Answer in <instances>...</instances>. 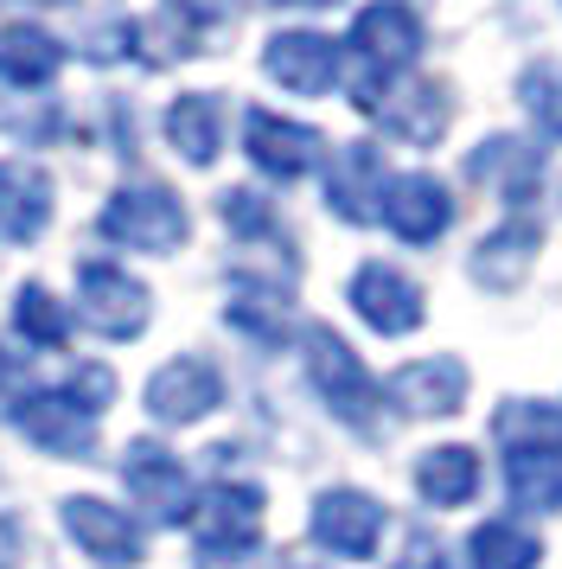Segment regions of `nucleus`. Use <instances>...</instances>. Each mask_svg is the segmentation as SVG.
<instances>
[{
	"label": "nucleus",
	"instance_id": "1",
	"mask_svg": "<svg viewBox=\"0 0 562 569\" xmlns=\"http://www.w3.org/2000/svg\"><path fill=\"white\" fill-rule=\"evenodd\" d=\"M307 378H313V390L327 397V410L345 429H358V436H378L383 429L378 385H371V371L358 365V352L332 327H307Z\"/></svg>",
	"mask_w": 562,
	"mask_h": 569
},
{
	"label": "nucleus",
	"instance_id": "2",
	"mask_svg": "<svg viewBox=\"0 0 562 569\" xmlns=\"http://www.w3.org/2000/svg\"><path fill=\"white\" fill-rule=\"evenodd\" d=\"M352 52L364 58V78H358L352 103H364V97H378L383 83H397L415 64V52H422V20L409 13L403 0H371L352 20Z\"/></svg>",
	"mask_w": 562,
	"mask_h": 569
},
{
	"label": "nucleus",
	"instance_id": "3",
	"mask_svg": "<svg viewBox=\"0 0 562 569\" xmlns=\"http://www.w3.org/2000/svg\"><path fill=\"white\" fill-rule=\"evenodd\" d=\"M97 231L109 243H128V250H179L192 218L173 199V186H122L109 206H102Z\"/></svg>",
	"mask_w": 562,
	"mask_h": 569
},
{
	"label": "nucleus",
	"instance_id": "4",
	"mask_svg": "<svg viewBox=\"0 0 562 569\" xmlns=\"http://www.w3.org/2000/svg\"><path fill=\"white\" fill-rule=\"evenodd\" d=\"M358 109H364L383 134L415 141V148L441 141L448 122H454V97H448V83H434V78H397V83H383L378 97H364Z\"/></svg>",
	"mask_w": 562,
	"mask_h": 569
},
{
	"label": "nucleus",
	"instance_id": "5",
	"mask_svg": "<svg viewBox=\"0 0 562 569\" xmlns=\"http://www.w3.org/2000/svg\"><path fill=\"white\" fill-rule=\"evenodd\" d=\"M192 531H199L204 563H218V557H250L255 538H262V487L218 480V487L192 506Z\"/></svg>",
	"mask_w": 562,
	"mask_h": 569
},
{
	"label": "nucleus",
	"instance_id": "6",
	"mask_svg": "<svg viewBox=\"0 0 562 569\" xmlns=\"http://www.w3.org/2000/svg\"><path fill=\"white\" fill-rule=\"evenodd\" d=\"M307 531H313V543L320 550H332V557H371L383 538V506L371 499V492H352V487H332L313 499V518H307Z\"/></svg>",
	"mask_w": 562,
	"mask_h": 569
},
{
	"label": "nucleus",
	"instance_id": "7",
	"mask_svg": "<svg viewBox=\"0 0 562 569\" xmlns=\"http://www.w3.org/2000/svg\"><path fill=\"white\" fill-rule=\"evenodd\" d=\"M13 422H20L26 441H39L46 455H64V461L90 455V441H97V416L83 410L71 390H32V397H20Z\"/></svg>",
	"mask_w": 562,
	"mask_h": 569
},
{
	"label": "nucleus",
	"instance_id": "8",
	"mask_svg": "<svg viewBox=\"0 0 562 569\" xmlns=\"http://www.w3.org/2000/svg\"><path fill=\"white\" fill-rule=\"evenodd\" d=\"M77 288H83V320L109 339H134L148 327V288L122 276L116 262H83L77 269Z\"/></svg>",
	"mask_w": 562,
	"mask_h": 569
},
{
	"label": "nucleus",
	"instance_id": "9",
	"mask_svg": "<svg viewBox=\"0 0 562 569\" xmlns=\"http://www.w3.org/2000/svg\"><path fill=\"white\" fill-rule=\"evenodd\" d=\"M224 403V378L211 359H173L148 378V410L153 422H199Z\"/></svg>",
	"mask_w": 562,
	"mask_h": 569
},
{
	"label": "nucleus",
	"instance_id": "10",
	"mask_svg": "<svg viewBox=\"0 0 562 569\" xmlns=\"http://www.w3.org/2000/svg\"><path fill=\"white\" fill-rule=\"evenodd\" d=\"M243 148H250V160L269 180H301V173H313V160H320V134L301 129V122H288V116L250 109L243 116Z\"/></svg>",
	"mask_w": 562,
	"mask_h": 569
},
{
	"label": "nucleus",
	"instance_id": "11",
	"mask_svg": "<svg viewBox=\"0 0 562 569\" xmlns=\"http://www.w3.org/2000/svg\"><path fill=\"white\" fill-rule=\"evenodd\" d=\"M122 473H128V487H134V499H141L160 525H185V518H192V473H185L167 448L134 441L128 461H122Z\"/></svg>",
	"mask_w": 562,
	"mask_h": 569
},
{
	"label": "nucleus",
	"instance_id": "12",
	"mask_svg": "<svg viewBox=\"0 0 562 569\" xmlns=\"http://www.w3.org/2000/svg\"><path fill=\"white\" fill-rule=\"evenodd\" d=\"M262 64L294 97H327L332 83H339V46H332L327 32H275Z\"/></svg>",
	"mask_w": 562,
	"mask_h": 569
},
{
	"label": "nucleus",
	"instance_id": "13",
	"mask_svg": "<svg viewBox=\"0 0 562 569\" xmlns=\"http://www.w3.org/2000/svg\"><path fill=\"white\" fill-rule=\"evenodd\" d=\"M352 308L364 313V327L397 339L409 327H422V288L409 282L403 269H390V262H364L352 276Z\"/></svg>",
	"mask_w": 562,
	"mask_h": 569
},
{
	"label": "nucleus",
	"instance_id": "14",
	"mask_svg": "<svg viewBox=\"0 0 562 569\" xmlns=\"http://www.w3.org/2000/svg\"><path fill=\"white\" fill-rule=\"evenodd\" d=\"M64 525H71V538L109 569H128L141 563V531H134V518L122 506H109V499H90V492H77L64 499Z\"/></svg>",
	"mask_w": 562,
	"mask_h": 569
},
{
	"label": "nucleus",
	"instance_id": "15",
	"mask_svg": "<svg viewBox=\"0 0 562 569\" xmlns=\"http://www.w3.org/2000/svg\"><path fill=\"white\" fill-rule=\"evenodd\" d=\"M327 199L332 211L345 218V224H371V218H383V199H390V173H383V154L378 148H345V154L332 160L327 173Z\"/></svg>",
	"mask_w": 562,
	"mask_h": 569
},
{
	"label": "nucleus",
	"instance_id": "16",
	"mask_svg": "<svg viewBox=\"0 0 562 569\" xmlns=\"http://www.w3.org/2000/svg\"><path fill=\"white\" fill-rule=\"evenodd\" d=\"M383 224L403 237V243H434V237L454 224V199L434 173H409V180H390V199H383Z\"/></svg>",
	"mask_w": 562,
	"mask_h": 569
},
{
	"label": "nucleus",
	"instance_id": "17",
	"mask_svg": "<svg viewBox=\"0 0 562 569\" xmlns=\"http://www.w3.org/2000/svg\"><path fill=\"white\" fill-rule=\"evenodd\" d=\"M390 397H397V410H409V416H454L460 403H466V365L448 359V352L415 359L390 378Z\"/></svg>",
	"mask_w": 562,
	"mask_h": 569
},
{
	"label": "nucleus",
	"instance_id": "18",
	"mask_svg": "<svg viewBox=\"0 0 562 569\" xmlns=\"http://www.w3.org/2000/svg\"><path fill=\"white\" fill-rule=\"evenodd\" d=\"M51 224V180L32 160H0V237L32 243Z\"/></svg>",
	"mask_w": 562,
	"mask_h": 569
},
{
	"label": "nucleus",
	"instance_id": "19",
	"mask_svg": "<svg viewBox=\"0 0 562 569\" xmlns=\"http://www.w3.org/2000/svg\"><path fill=\"white\" fill-rule=\"evenodd\" d=\"M466 180L499 186L511 206H524V199H536V180H543V148H531V141H511V134H492L480 154L466 160Z\"/></svg>",
	"mask_w": 562,
	"mask_h": 569
},
{
	"label": "nucleus",
	"instance_id": "20",
	"mask_svg": "<svg viewBox=\"0 0 562 569\" xmlns=\"http://www.w3.org/2000/svg\"><path fill=\"white\" fill-rule=\"evenodd\" d=\"M160 7H167V20L141 32V39H160L153 64H167V58H179V52H199V46H211V39L230 27V13H237L230 0H160Z\"/></svg>",
	"mask_w": 562,
	"mask_h": 569
},
{
	"label": "nucleus",
	"instance_id": "21",
	"mask_svg": "<svg viewBox=\"0 0 562 569\" xmlns=\"http://www.w3.org/2000/svg\"><path fill=\"white\" fill-rule=\"evenodd\" d=\"M536 243H543V231H536V218H511V224H499V231L485 237L480 250H473V282L492 288V295H505V288H518V276L531 269Z\"/></svg>",
	"mask_w": 562,
	"mask_h": 569
},
{
	"label": "nucleus",
	"instance_id": "22",
	"mask_svg": "<svg viewBox=\"0 0 562 569\" xmlns=\"http://www.w3.org/2000/svg\"><path fill=\"white\" fill-rule=\"evenodd\" d=\"M415 492H422L429 506H466V499L480 492V455H473V448H460V441L429 448L422 467H415Z\"/></svg>",
	"mask_w": 562,
	"mask_h": 569
},
{
	"label": "nucleus",
	"instance_id": "23",
	"mask_svg": "<svg viewBox=\"0 0 562 569\" xmlns=\"http://www.w3.org/2000/svg\"><path fill=\"white\" fill-rule=\"evenodd\" d=\"M167 134H173V148L192 160V167H211L218 148H224V109H218V97H204V90L179 97V103L167 109Z\"/></svg>",
	"mask_w": 562,
	"mask_h": 569
},
{
	"label": "nucleus",
	"instance_id": "24",
	"mask_svg": "<svg viewBox=\"0 0 562 569\" xmlns=\"http://www.w3.org/2000/svg\"><path fill=\"white\" fill-rule=\"evenodd\" d=\"M58 64H64V46L39 27H7L0 32V83H46L58 78Z\"/></svg>",
	"mask_w": 562,
	"mask_h": 569
},
{
	"label": "nucleus",
	"instance_id": "25",
	"mask_svg": "<svg viewBox=\"0 0 562 569\" xmlns=\"http://www.w3.org/2000/svg\"><path fill=\"white\" fill-rule=\"evenodd\" d=\"M505 487H511L518 506L562 512V455H543V448H511V455H505Z\"/></svg>",
	"mask_w": 562,
	"mask_h": 569
},
{
	"label": "nucleus",
	"instance_id": "26",
	"mask_svg": "<svg viewBox=\"0 0 562 569\" xmlns=\"http://www.w3.org/2000/svg\"><path fill=\"white\" fill-rule=\"evenodd\" d=\"M466 557H473V569H536L543 550L531 531H518V518H485L466 538Z\"/></svg>",
	"mask_w": 562,
	"mask_h": 569
},
{
	"label": "nucleus",
	"instance_id": "27",
	"mask_svg": "<svg viewBox=\"0 0 562 569\" xmlns=\"http://www.w3.org/2000/svg\"><path fill=\"white\" fill-rule=\"evenodd\" d=\"M492 429H499V441H511V448L562 455V410H550V403H505V410L492 416Z\"/></svg>",
	"mask_w": 562,
	"mask_h": 569
},
{
	"label": "nucleus",
	"instance_id": "28",
	"mask_svg": "<svg viewBox=\"0 0 562 569\" xmlns=\"http://www.w3.org/2000/svg\"><path fill=\"white\" fill-rule=\"evenodd\" d=\"M230 327H243L250 339L275 346V339L288 333V301H281V288L243 282V288H237V301H230Z\"/></svg>",
	"mask_w": 562,
	"mask_h": 569
},
{
	"label": "nucleus",
	"instance_id": "29",
	"mask_svg": "<svg viewBox=\"0 0 562 569\" xmlns=\"http://www.w3.org/2000/svg\"><path fill=\"white\" fill-rule=\"evenodd\" d=\"M13 327H20V339L46 346V352H58V346H64V333H71L64 308H58V301H51L39 282H26V288H20V301H13Z\"/></svg>",
	"mask_w": 562,
	"mask_h": 569
},
{
	"label": "nucleus",
	"instance_id": "30",
	"mask_svg": "<svg viewBox=\"0 0 562 569\" xmlns=\"http://www.w3.org/2000/svg\"><path fill=\"white\" fill-rule=\"evenodd\" d=\"M518 97H524V109H531L536 122H543V134H562V64H531L524 78H518Z\"/></svg>",
	"mask_w": 562,
	"mask_h": 569
},
{
	"label": "nucleus",
	"instance_id": "31",
	"mask_svg": "<svg viewBox=\"0 0 562 569\" xmlns=\"http://www.w3.org/2000/svg\"><path fill=\"white\" fill-rule=\"evenodd\" d=\"M224 224L237 237H275V211H269V199H255V192H224Z\"/></svg>",
	"mask_w": 562,
	"mask_h": 569
},
{
	"label": "nucleus",
	"instance_id": "32",
	"mask_svg": "<svg viewBox=\"0 0 562 569\" xmlns=\"http://www.w3.org/2000/svg\"><path fill=\"white\" fill-rule=\"evenodd\" d=\"M0 129L20 134V141H51V134L64 129V116H58V103H39V109H0Z\"/></svg>",
	"mask_w": 562,
	"mask_h": 569
},
{
	"label": "nucleus",
	"instance_id": "33",
	"mask_svg": "<svg viewBox=\"0 0 562 569\" xmlns=\"http://www.w3.org/2000/svg\"><path fill=\"white\" fill-rule=\"evenodd\" d=\"M397 569H454V563H448V550H441L434 538H415L403 550V563H397Z\"/></svg>",
	"mask_w": 562,
	"mask_h": 569
},
{
	"label": "nucleus",
	"instance_id": "34",
	"mask_svg": "<svg viewBox=\"0 0 562 569\" xmlns=\"http://www.w3.org/2000/svg\"><path fill=\"white\" fill-rule=\"evenodd\" d=\"M20 378H26V365L13 359V352H0V397H13V390H20Z\"/></svg>",
	"mask_w": 562,
	"mask_h": 569
},
{
	"label": "nucleus",
	"instance_id": "35",
	"mask_svg": "<svg viewBox=\"0 0 562 569\" xmlns=\"http://www.w3.org/2000/svg\"><path fill=\"white\" fill-rule=\"evenodd\" d=\"M0 7H64V0H0Z\"/></svg>",
	"mask_w": 562,
	"mask_h": 569
},
{
	"label": "nucleus",
	"instance_id": "36",
	"mask_svg": "<svg viewBox=\"0 0 562 569\" xmlns=\"http://www.w3.org/2000/svg\"><path fill=\"white\" fill-rule=\"evenodd\" d=\"M281 7H339V0H281Z\"/></svg>",
	"mask_w": 562,
	"mask_h": 569
},
{
	"label": "nucleus",
	"instance_id": "37",
	"mask_svg": "<svg viewBox=\"0 0 562 569\" xmlns=\"http://www.w3.org/2000/svg\"><path fill=\"white\" fill-rule=\"evenodd\" d=\"M204 569H230V563H204ZM243 569H255V557H243Z\"/></svg>",
	"mask_w": 562,
	"mask_h": 569
}]
</instances>
